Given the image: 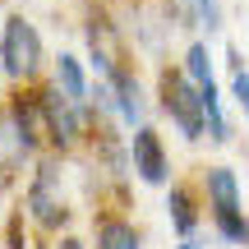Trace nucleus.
I'll list each match as a JSON object with an SVG mask.
<instances>
[{"instance_id": "14", "label": "nucleus", "mask_w": 249, "mask_h": 249, "mask_svg": "<svg viewBox=\"0 0 249 249\" xmlns=\"http://www.w3.org/2000/svg\"><path fill=\"white\" fill-rule=\"evenodd\" d=\"M180 249H198V240H194V235H189V240H180Z\"/></svg>"}, {"instance_id": "6", "label": "nucleus", "mask_w": 249, "mask_h": 249, "mask_svg": "<svg viewBox=\"0 0 249 249\" xmlns=\"http://www.w3.org/2000/svg\"><path fill=\"white\" fill-rule=\"evenodd\" d=\"M51 180H55V166H42L37 185L28 189V208H33V217H37V222H46V226L60 222V213H55V198H51Z\"/></svg>"}, {"instance_id": "10", "label": "nucleus", "mask_w": 249, "mask_h": 249, "mask_svg": "<svg viewBox=\"0 0 249 249\" xmlns=\"http://www.w3.org/2000/svg\"><path fill=\"white\" fill-rule=\"evenodd\" d=\"M185 79L194 83V88H208V83H213V60H208V46H189V55H185Z\"/></svg>"}, {"instance_id": "13", "label": "nucleus", "mask_w": 249, "mask_h": 249, "mask_svg": "<svg viewBox=\"0 0 249 249\" xmlns=\"http://www.w3.org/2000/svg\"><path fill=\"white\" fill-rule=\"evenodd\" d=\"M198 18H203L208 33H213V28L222 23V9H217V0H198Z\"/></svg>"}, {"instance_id": "11", "label": "nucleus", "mask_w": 249, "mask_h": 249, "mask_svg": "<svg viewBox=\"0 0 249 249\" xmlns=\"http://www.w3.org/2000/svg\"><path fill=\"white\" fill-rule=\"evenodd\" d=\"M111 83H116V92H120V116L124 120H139V111H143V102H139V83H129V79H124V74H116V79H111Z\"/></svg>"}, {"instance_id": "2", "label": "nucleus", "mask_w": 249, "mask_h": 249, "mask_svg": "<svg viewBox=\"0 0 249 249\" xmlns=\"http://www.w3.org/2000/svg\"><path fill=\"white\" fill-rule=\"evenodd\" d=\"M208 194H213V217H217V231L226 240H249V222L240 217V185L226 166L208 171Z\"/></svg>"}, {"instance_id": "9", "label": "nucleus", "mask_w": 249, "mask_h": 249, "mask_svg": "<svg viewBox=\"0 0 249 249\" xmlns=\"http://www.w3.org/2000/svg\"><path fill=\"white\" fill-rule=\"evenodd\" d=\"M166 208H171V222H176V231L189 240V235H194V203H189V194H185V189H171Z\"/></svg>"}, {"instance_id": "3", "label": "nucleus", "mask_w": 249, "mask_h": 249, "mask_svg": "<svg viewBox=\"0 0 249 249\" xmlns=\"http://www.w3.org/2000/svg\"><path fill=\"white\" fill-rule=\"evenodd\" d=\"M0 60H5L9 74H33L37 60H42V37L28 23L23 14L5 18V33H0Z\"/></svg>"}, {"instance_id": "15", "label": "nucleus", "mask_w": 249, "mask_h": 249, "mask_svg": "<svg viewBox=\"0 0 249 249\" xmlns=\"http://www.w3.org/2000/svg\"><path fill=\"white\" fill-rule=\"evenodd\" d=\"M60 249H79V240H65V245H60Z\"/></svg>"}, {"instance_id": "8", "label": "nucleus", "mask_w": 249, "mask_h": 249, "mask_svg": "<svg viewBox=\"0 0 249 249\" xmlns=\"http://www.w3.org/2000/svg\"><path fill=\"white\" fill-rule=\"evenodd\" d=\"M97 249H139V235L124 222H102L97 226Z\"/></svg>"}, {"instance_id": "7", "label": "nucleus", "mask_w": 249, "mask_h": 249, "mask_svg": "<svg viewBox=\"0 0 249 249\" xmlns=\"http://www.w3.org/2000/svg\"><path fill=\"white\" fill-rule=\"evenodd\" d=\"M55 88H60L70 102H83V97H88V83H83V70H79L74 55H60V60H55Z\"/></svg>"}, {"instance_id": "12", "label": "nucleus", "mask_w": 249, "mask_h": 249, "mask_svg": "<svg viewBox=\"0 0 249 249\" xmlns=\"http://www.w3.org/2000/svg\"><path fill=\"white\" fill-rule=\"evenodd\" d=\"M231 65H235V79H231V92H235V102L245 107V116H249V70H240V55L231 51Z\"/></svg>"}, {"instance_id": "5", "label": "nucleus", "mask_w": 249, "mask_h": 249, "mask_svg": "<svg viewBox=\"0 0 249 249\" xmlns=\"http://www.w3.org/2000/svg\"><path fill=\"white\" fill-rule=\"evenodd\" d=\"M134 171H139L148 185H161L166 180V157H161V143L157 134L143 124V129H134Z\"/></svg>"}, {"instance_id": "16", "label": "nucleus", "mask_w": 249, "mask_h": 249, "mask_svg": "<svg viewBox=\"0 0 249 249\" xmlns=\"http://www.w3.org/2000/svg\"><path fill=\"white\" fill-rule=\"evenodd\" d=\"M0 65H5V60H0Z\"/></svg>"}, {"instance_id": "1", "label": "nucleus", "mask_w": 249, "mask_h": 249, "mask_svg": "<svg viewBox=\"0 0 249 249\" xmlns=\"http://www.w3.org/2000/svg\"><path fill=\"white\" fill-rule=\"evenodd\" d=\"M161 107L176 116V124H180V134H185V139H198V134L208 129L203 92H198L185 74H166V79H161Z\"/></svg>"}, {"instance_id": "4", "label": "nucleus", "mask_w": 249, "mask_h": 249, "mask_svg": "<svg viewBox=\"0 0 249 249\" xmlns=\"http://www.w3.org/2000/svg\"><path fill=\"white\" fill-rule=\"evenodd\" d=\"M79 102H70L60 88H46L42 92V116H46V124H51V139L55 143H74L79 139Z\"/></svg>"}]
</instances>
